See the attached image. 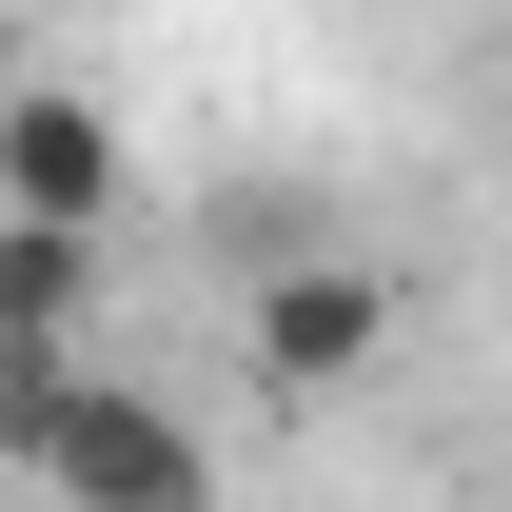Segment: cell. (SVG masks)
<instances>
[{
  "label": "cell",
  "instance_id": "5",
  "mask_svg": "<svg viewBox=\"0 0 512 512\" xmlns=\"http://www.w3.org/2000/svg\"><path fill=\"white\" fill-rule=\"evenodd\" d=\"M60 394H79V335H0V473H40Z\"/></svg>",
  "mask_w": 512,
  "mask_h": 512
},
{
  "label": "cell",
  "instance_id": "1",
  "mask_svg": "<svg viewBox=\"0 0 512 512\" xmlns=\"http://www.w3.org/2000/svg\"><path fill=\"white\" fill-rule=\"evenodd\" d=\"M40 493H60V512H217V434H197L178 394L79 375V394H60V434H40Z\"/></svg>",
  "mask_w": 512,
  "mask_h": 512
},
{
  "label": "cell",
  "instance_id": "3",
  "mask_svg": "<svg viewBox=\"0 0 512 512\" xmlns=\"http://www.w3.org/2000/svg\"><path fill=\"white\" fill-rule=\"evenodd\" d=\"M0 217H40V237H99L119 217V119L79 79H20L0 99Z\"/></svg>",
  "mask_w": 512,
  "mask_h": 512
},
{
  "label": "cell",
  "instance_id": "2",
  "mask_svg": "<svg viewBox=\"0 0 512 512\" xmlns=\"http://www.w3.org/2000/svg\"><path fill=\"white\" fill-rule=\"evenodd\" d=\"M394 355V276L375 256H276V276H256V375L276 394H355Z\"/></svg>",
  "mask_w": 512,
  "mask_h": 512
},
{
  "label": "cell",
  "instance_id": "4",
  "mask_svg": "<svg viewBox=\"0 0 512 512\" xmlns=\"http://www.w3.org/2000/svg\"><path fill=\"white\" fill-rule=\"evenodd\" d=\"M79 316H99V237L0 217V335H79Z\"/></svg>",
  "mask_w": 512,
  "mask_h": 512
}]
</instances>
